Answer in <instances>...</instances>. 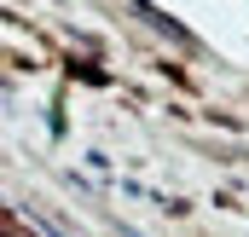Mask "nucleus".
Masks as SVG:
<instances>
[]
</instances>
